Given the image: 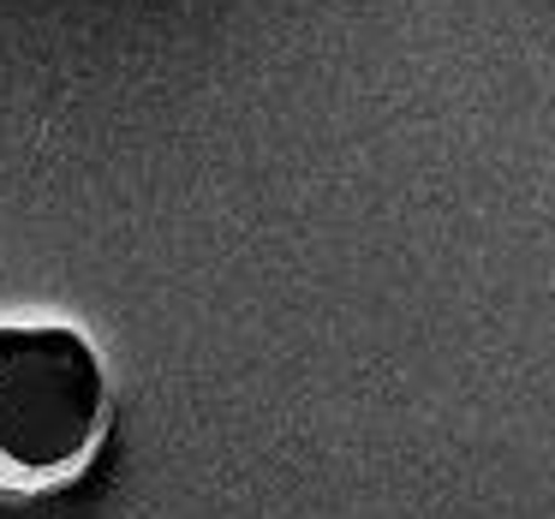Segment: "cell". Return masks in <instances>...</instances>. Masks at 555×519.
<instances>
[{"label": "cell", "instance_id": "1", "mask_svg": "<svg viewBox=\"0 0 555 519\" xmlns=\"http://www.w3.org/2000/svg\"><path fill=\"white\" fill-rule=\"evenodd\" d=\"M108 436V371L85 328L0 323V495L73 483Z\"/></svg>", "mask_w": 555, "mask_h": 519}]
</instances>
